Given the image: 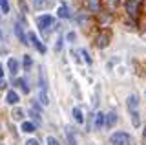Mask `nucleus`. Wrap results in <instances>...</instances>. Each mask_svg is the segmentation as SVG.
<instances>
[{
	"instance_id": "f257e3e1",
	"label": "nucleus",
	"mask_w": 146,
	"mask_h": 145,
	"mask_svg": "<svg viewBox=\"0 0 146 145\" xmlns=\"http://www.w3.org/2000/svg\"><path fill=\"white\" fill-rule=\"evenodd\" d=\"M36 24H38V30L42 31L44 35H48L49 31H51V26H55V20H53V17H49V15H40L38 19H36Z\"/></svg>"
},
{
	"instance_id": "ddd939ff",
	"label": "nucleus",
	"mask_w": 146,
	"mask_h": 145,
	"mask_svg": "<svg viewBox=\"0 0 146 145\" xmlns=\"http://www.w3.org/2000/svg\"><path fill=\"white\" fill-rule=\"evenodd\" d=\"M24 116H26V112L24 110H22V108H13V112H11V117H13V119H15V121H18V119H24Z\"/></svg>"
},
{
	"instance_id": "f8f14e48",
	"label": "nucleus",
	"mask_w": 146,
	"mask_h": 145,
	"mask_svg": "<svg viewBox=\"0 0 146 145\" xmlns=\"http://www.w3.org/2000/svg\"><path fill=\"white\" fill-rule=\"evenodd\" d=\"M108 42H110L108 33H100L99 37H97V46H99V48H106V46H108Z\"/></svg>"
},
{
	"instance_id": "bb28decb",
	"label": "nucleus",
	"mask_w": 146,
	"mask_h": 145,
	"mask_svg": "<svg viewBox=\"0 0 146 145\" xmlns=\"http://www.w3.org/2000/svg\"><path fill=\"white\" fill-rule=\"evenodd\" d=\"M62 40L64 39H58L57 40V44H55V52H60V50H62Z\"/></svg>"
},
{
	"instance_id": "473e14b6",
	"label": "nucleus",
	"mask_w": 146,
	"mask_h": 145,
	"mask_svg": "<svg viewBox=\"0 0 146 145\" xmlns=\"http://www.w3.org/2000/svg\"><path fill=\"white\" fill-rule=\"evenodd\" d=\"M113 2H119V0H113Z\"/></svg>"
},
{
	"instance_id": "c756f323",
	"label": "nucleus",
	"mask_w": 146,
	"mask_h": 145,
	"mask_svg": "<svg viewBox=\"0 0 146 145\" xmlns=\"http://www.w3.org/2000/svg\"><path fill=\"white\" fill-rule=\"evenodd\" d=\"M2 75H4V70H2V64H0V79H2Z\"/></svg>"
},
{
	"instance_id": "a211bd4d",
	"label": "nucleus",
	"mask_w": 146,
	"mask_h": 145,
	"mask_svg": "<svg viewBox=\"0 0 146 145\" xmlns=\"http://www.w3.org/2000/svg\"><path fill=\"white\" fill-rule=\"evenodd\" d=\"M66 136H68V143L70 145H77L75 136H73V132H71V127H66Z\"/></svg>"
},
{
	"instance_id": "f03ea898",
	"label": "nucleus",
	"mask_w": 146,
	"mask_h": 145,
	"mask_svg": "<svg viewBox=\"0 0 146 145\" xmlns=\"http://www.w3.org/2000/svg\"><path fill=\"white\" fill-rule=\"evenodd\" d=\"M110 142L113 145H130V136L126 132H115V134H111Z\"/></svg>"
},
{
	"instance_id": "423d86ee",
	"label": "nucleus",
	"mask_w": 146,
	"mask_h": 145,
	"mask_svg": "<svg viewBox=\"0 0 146 145\" xmlns=\"http://www.w3.org/2000/svg\"><path fill=\"white\" fill-rule=\"evenodd\" d=\"M126 105H128V108H130L131 112L137 110V107H139V97H137L135 94H131V96L126 99Z\"/></svg>"
},
{
	"instance_id": "412c9836",
	"label": "nucleus",
	"mask_w": 146,
	"mask_h": 145,
	"mask_svg": "<svg viewBox=\"0 0 146 145\" xmlns=\"http://www.w3.org/2000/svg\"><path fill=\"white\" fill-rule=\"evenodd\" d=\"M17 85H18V87H22V92H24V94L29 92V87H27V81H26V79H18Z\"/></svg>"
},
{
	"instance_id": "20e7f679",
	"label": "nucleus",
	"mask_w": 146,
	"mask_h": 145,
	"mask_svg": "<svg viewBox=\"0 0 146 145\" xmlns=\"http://www.w3.org/2000/svg\"><path fill=\"white\" fill-rule=\"evenodd\" d=\"M104 125H106V114L97 112V114H95V123H93V127H95V129H102Z\"/></svg>"
},
{
	"instance_id": "f3484780",
	"label": "nucleus",
	"mask_w": 146,
	"mask_h": 145,
	"mask_svg": "<svg viewBox=\"0 0 146 145\" xmlns=\"http://www.w3.org/2000/svg\"><path fill=\"white\" fill-rule=\"evenodd\" d=\"M20 129L24 130V132H33V130H35V123H31V121H24Z\"/></svg>"
},
{
	"instance_id": "dca6fc26",
	"label": "nucleus",
	"mask_w": 146,
	"mask_h": 145,
	"mask_svg": "<svg viewBox=\"0 0 146 145\" xmlns=\"http://www.w3.org/2000/svg\"><path fill=\"white\" fill-rule=\"evenodd\" d=\"M22 62H24V70L29 72L31 66H33V61H31V55H24V59H22Z\"/></svg>"
},
{
	"instance_id": "f704fd0d",
	"label": "nucleus",
	"mask_w": 146,
	"mask_h": 145,
	"mask_svg": "<svg viewBox=\"0 0 146 145\" xmlns=\"http://www.w3.org/2000/svg\"><path fill=\"white\" fill-rule=\"evenodd\" d=\"M0 145H4V143H0Z\"/></svg>"
},
{
	"instance_id": "393cba45",
	"label": "nucleus",
	"mask_w": 146,
	"mask_h": 145,
	"mask_svg": "<svg viewBox=\"0 0 146 145\" xmlns=\"http://www.w3.org/2000/svg\"><path fill=\"white\" fill-rule=\"evenodd\" d=\"M46 143L48 145H58V140L55 138V136H48V138H46Z\"/></svg>"
},
{
	"instance_id": "5701e85b",
	"label": "nucleus",
	"mask_w": 146,
	"mask_h": 145,
	"mask_svg": "<svg viewBox=\"0 0 146 145\" xmlns=\"http://www.w3.org/2000/svg\"><path fill=\"white\" fill-rule=\"evenodd\" d=\"M0 9H2V13H9V2L7 0H0Z\"/></svg>"
},
{
	"instance_id": "4be33fe9",
	"label": "nucleus",
	"mask_w": 146,
	"mask_h": 145,
	"mask_svg": "<svg viewBox=\"0 0 146 145\" xmlns=\"http://www.w3.org/2000/svg\"><path fill=\"white\" fill-rule=\"evenodd\" d=\"M40 103H42V105H48V103H49L48 94H46V90H44V88H40Z\"/></svg>"
},
{
	"instance_id": "a878e982",
	"label": "nucleus",
	"mask_w": 146,
	"mask_h": 145,
	"mask_svg": "<svg viewBox=\"0 0 146 145\" xmlns=\"http://www.w3.org/2000/svg\"><path fill=\"white\" fill-rule=\"evenodd\" d=\"M80 53H82V55H84V61L88 62V64H91V62H93V61H91V57L88 55V52H86V50H80Z\"/></svg>"
},
{
	"instance_id": "72a5a7b5",
	"label": "nucleus",
	"mask_w": 146,
	"mask_h": 145,
	"mask_svg": "<svg viewBox=\"0 0 146 145\" xmlns=\"http://www.w3.org/2000/svg\"><path fill=\"white\" fill-rule=\"evenodd\" d=\"M144 96H146V92H144Z\"/></svg>"
},
{
	"instance_id": "2eb2a0df",
	"label": "nucleus",
	"mask_w": 146,
	"mask_h": 145,
	"mask_svg": "<svg viewBox=\"0 0 146 145\" xmlns=\"http://www.w3.org/2000/svg\"><path fill=\"white\" fill-rule=\"evenodd\" d=\"M33 6H35L36 11L46 9V7H48V0H33Z\"/></svg>"
},
{
	"instance_id": "7c9ffc66",
	"label": "nucleus",
	"mask_w": 146,
	"mask_h": 145,
	"mask_svg": "<svg viewBox=\"0 0 146 145\" xmlns=\"http://www.w3.org/2000/svg\"><path fill=\"white\" fill-rule=\"evenodd\" d=\"M6 87V83H4V81H0V88H4Z\"/></svg>"
},
{
	"instance_id": "c85d7f7f",
	"label": "nucleus",
	"mask_w": 146,
	"mask_h": 145,
	"mask_svg": "<svg viewBox=\"0 0 146 145\" xmlns=\"http://www.w3.org/2000/svg\"><path fill=\"white\" fill-rule=\"evenodd\" d=\"M73 59H75V61H80V57H79V53H77V52H73Z\"/></svg>"
},
{
	"instance_id": "7ed1b4c3",
	"label": "nucleus",
	"mask_w": 146,
	"mask_h": 145,
	"mask_svg": "<svg viewBox=\"0 0 146 145\" xmlns=\"http://www.w3.org/2000/svg\"><path fill=\"white\" fill-rule=\"evenodd\" d=\"M27 37H29V40H31V44H33V46H35L36 50H38L40 53H46V46H44L42 42H40V39L36 37V35L33 33V31H31V33H27Z\"/></svg>"
},
{
	"instance_id": "6e6552de",
	"label": "nucleus",
	"mask_w": 146,
	"mask_h": 145,
	"mask_svg": "<svg viewBox=\"0 0 146 145\" xmlns=\"http://www.w3.org/2000/svg\"><path fill=\"white\" fill-rule=\"evenodd\" d=\"M71 114H73V119H75L79 125L84 123V114H82V110H80L79 107H75V108H73V112H71Z\"/></svg>"
},
{
	"instance_id": "2f4dec72",
	"label": "nucleus",
	"mask_w": 146,
	"mask_h": 145,
	"mask_svg": "<svg viewBox=\"0 0 146 145\" xmlns=\"http://www.w3.org/2000/svg\"><path fill=\"white\" fill-rule=\"evenodd\" d=\"M143 136H144V138H146V127H144V130H143Z\"/></svg>"
},
{
	"instance_id": "cd10ccee",
	"label": "nucleus",
	"mask_w": 146,
	"mask_h": 145,
	"mask_svg": "<svg viewBox=\"0 0 146 145\" xmlns=\"http://www.w3.org/2000/svg\"><path fill=\"white\" fill-rule=\"evenodd\" d=\"M27 145H38V142L35 138H31V140H27Z\"/></svg>"
},
{
	"instance_id": "9b49d317",
	"label": "nucleus",
	"mask_w": 146,
	"mask_h": 145,
	"mask_svg": "<svg viewBox=\"0 0 146 145\" xmlns=\"http://www.w3.org/2000/svg\"><path fill=\"white\" fill-rule=\"evenodd\" d=\"M115 123H117V114H115V112H108V114H106V127L111 129Z\"/></svg>"
},
{
	"instance_id": "39448f33",
	"label": "nucleus",
	"mask_w": 146,
	"mask_h": 145,
	"mask_svg": "<svg viewBox=\"0 0 146 145\" xmlns=\"http://www.w3.org/2000/svg\"><path fill=\"white\" fill-rule=\"evenodd\" d=\"M15 33H17V37H18V40H20L22 44H27V40H29V37L24 33V30H22V26L20 24H17L15 26Z\"/></svg>"
},
{
	"instance_id": "0eeeda50",
	"label": "nucleus",
	"mask_w": 146,
	"mask_h": 145,
	"mask_svg": "<svg viewBox=\"0 0 146 145\" xmlns=\"http://www.w3.org/2000/svg\"><path fill=\"white\" fill-rule=\"evenodd\" d=\"M126 11L130 17H137V0H128L126 2Z\"/></svg>"
},
{
	"instance_id": "4468645a",
	"label": "nucleus",
	"mask_w": 146,
	"mask_h": 145,
	"mask_svg": "<svg viewBox=\"0 0 146 145\" xmlns=\"http://www.w3.org/2000/svg\"><path fill=\"white\" fill-rule=\"evenodd\" d=\"M70 7L66 6V4H62L60 7H58V17H60V19H70Z\"/></svg>"
},
{
	"instance_id": "b1692460",
	"label": "nucleus",
	"mask_w": 146,
	"mask_h": 145,
	"mask_svg": "<svg viewBox=\"0 0 146 145\" xmlns=\"http://www.w3.org/2000/svg\"><path fill=\"white\" fill-rule=\"evenodd\" d=\"M66 40H68V42H75V40H77V33H75V31H70V33L66 35Z\"/></svg>"
},
{
	"instance_id": "1a4fd4ad",
	"label": "nucleus",
	"mask_w": 146,
	"mask_h": 145,
	"mask_svg": "<svg viewBox=\"0 0 146 145\" xmlns=\"http://www.w3.org/2000/svg\"><path fill=\"white\" fill-rule=\"evenodd\" d=\"M7 68H9V74H13V75H15L17 74V72H18V68H20V64H18V61H17V59H9V61H7Z\"/></svg>"
},
{
	"instance_id": "9d476101",
	"label": "nucleus",
	"mask_w": 146,
	"mask_h": 145,
	"mask_svg": "<svg viewBox=\"0 0 146 145\" xmlns=\"http://www.w3.org/2000/svg\"><path fill=\"white\" fill-rule=\"evenodd\" d=\"M6 101L9 103V105H17L18 103V94L13 92V90H9V92L6 94Z\"/></svg>"
},
{
	"instance_id": "6ab92c4d",
	"label": "nucleus",
	"mask_w": 146,
	"mask_h": 145,
	"mask_svg": "<svg viewBox=\"0 0 146 145\" xmlns=\"http://www.w3.org/2000/svg\"><path fill=\"white\" fill-rule=\"evenodd\" d=\"M86 6H88L90 11H99V0H88Z\"/></svg>"
},
{
	"instance_id": "aec40b11",
	"label": "nucleus",
	"mask_w": 146,
	"mask_h": 145,
	"mask_svg": "<svg viewBox=\"0 0 146 145\" xmlns=\"http://www.w3.org/2000/svg\"><path fill=\"white\" fill-rule=\"evenodd\" d=\"M131 123H133V127H139L141 125V116H139V112H137V110L131 112Z\"/></svg>"
}]
</instances>
